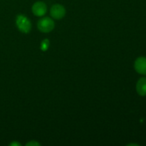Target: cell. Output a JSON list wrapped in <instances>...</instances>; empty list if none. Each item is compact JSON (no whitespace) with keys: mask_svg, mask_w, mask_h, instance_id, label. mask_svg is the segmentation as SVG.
<instances>
[{"mask_svg":"<svg viewBox=\"0 0 146 146\" xmlns=\"http://www.w3.org/2000/svg\"><path fill=\"white\" fill-rule=\"evenodd\" d=\"M16 24L19 30L24 34H28L31 29V21L24 14H19L17 16V19H16Z\"/></svg>","mask_w":146,"mask_h":146,"instance_id":"1","label":"cell"},{"mask_svg":"<svg viewBox=\"0 0 146 146\" xmlns=\"http://www.w3.org/2000/svg\"><path fill=\"white\" fill-rule=\"evenodd\" d=\"M54 21L49 17H44L38 21V29L43 33H48L54 28Z\"/></svg>","mask_w":146,"mask_h":146,"instance_id":"2","label":"cell"},{"mask_svg":"<svg viewBox=\"0 0 146 146\" xmlns=\"http://www.w3.org/2000/svg\"><path fill=\"white\" fill-rule=\"evenodd\" d=\"M66 9L61 4H54L51 9V16L55 19H61L65 16Z\"/></svg>","mask_w":146,"mask_h":146,"instance_id":"3","label":"cell"},{"mask_svg":"<svg viewBox=\"0 0 146 146\" xmlns=\"http://www.w3.org/2000/svg\"><path fill=\"white\" fill-rule=\"evenodd\" d=\"M135 70L140 74L146 75V57H139L134 64Z\"/></svg>","mask_w":146,"mask_h":146,"instance_id":"4","label":"cell"},{"mask_svg":"<svg viewBox=\"0 0 146 146\" xmlns=\"http://www.w3.org/2000/svg\"><path fill=\"white\" fill-rule=\"evenodd\" d=\"M32 12L36 17H42L46 12V6L42 1H37L33 5Z\"/></svg>","mask_w":146,"mask_h":146,"instance_id":"5","label":"cell"},{"mask_svg":"<svg viewBox=\"0 0 146 146\" xmlns=\"http://www.w3.org/2000/svg\"><path fill=\"white\" fill-rule=\"evenodd\" d=\"M137 93L141 96H146V78L143 77L138 80L136 84Z\"/></svg>","mask_w":146,"mask_h":146,"instance_id":"6","label":"cell"},{"mask_svg":"<svg viewBox=\"0 0 146 146\" xmlns=\"http://www.w3.org/2000/svg\"><path fill=\"white\" fill-rule=\"evenodd\" d=\"M50 46V42L48 39H44L41 44V51H46L48 48Z\"/></svg>","mask_w":146,"mask_h":146,"instance_id":"7","label":"cell"},{"mask_svg":"<svg viewBox=\"0 0 146 146\" xmlns=\"http://www.w3.org/2000/svg\"><path fill=\"white\" fill-rule=\"evenodd\" d=\"M40 145V144L36 142V141H31L29 143H27V145Z\"/></svg>","mask_w":146,"mask_h":146,"instance_id":"8","label":"cell"}]
</instances>
